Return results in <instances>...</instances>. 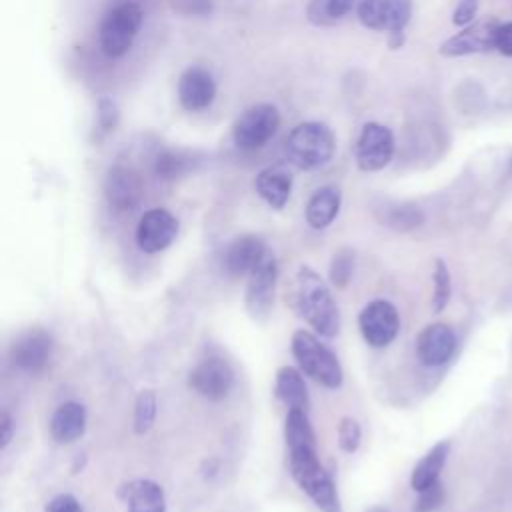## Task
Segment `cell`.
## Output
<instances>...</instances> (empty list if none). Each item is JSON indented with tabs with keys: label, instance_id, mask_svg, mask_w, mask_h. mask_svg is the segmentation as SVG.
I'll list each match as a JSON object with an SVG mask.
<instances>
[{
	"label": "cell",
	"instance_id": "cell-3",
	"mask_svg": "<svg viewBox=\"0 0 512 512\" xmlns=\"http://www.w3.org/2000/svg\"><path fill=\"white\" fill-rule=\"evenodd\" d=\"M336 150L332 130L322 122H302L286 138L284 152L290 164L300 170H314L330 162Z\"/></svg>",
	"mask_w": 512,
	"mask_h": 512
},
{
	"label": "cell",
	"instance_id": "cell-20",
	"mask_svg": "<svg viewBox=\"0 0 512 512\" xmlns=\"http://www.w3.org/2000/svg\"><path fill=\"white\" fill-rule=\"evenodd\" d=\"M86 430V408L80 402L60 404L50 418V434L60 444L78 440Z\"/></svg>",
	"mask_w": 512,
	"mask_h": 512
},
{
	"label": "cell",
	"instance_id": "cell-8",
	"mask_svg": "<svg viewBox=\"0 0 512 512\" xmlns=\"http://www.w3.org/2000/svg\"><path fill=\"white\" fill-rule=\"evenodd\" d=\"M392 156H394V136L390 128L378 122L364 124L354 148V158L358 168L364 172H378L390 164Z\"/></svg>",
	"mask_w": 512,
	"mask_h": 512
},
{
	"label": "cell",
	"instance_id": "cell-6",
	"mask_svg": "<svg viewBox=\"0 0 512 512\" xmlns=\"http://www.w3.org/2000/svg\"><path fill=\"white\" fill-rule=\"evenodd\" d=\"M280 114L272 104H254L246 108L232 126L234 144L242 150L262 148L278 130Z\"/></svg>",
	"mask_w": 512,
	"mask_h": 512
},
{
	"label": "cell",
	"instance_id": "cell-33",
	"mask_svg": "<svg viewBox=\"0 0 512 512\" xmlns=\"http://www.w3.org/2000/svg\"><path fill=\"white\" fill-rule=\"evenodd\" d=\"M44 512H84L82 510V504L72 496V494H58V496H54L48 504H46V508H44Z\"/></svg>",
	"mask_w": 512,
	"mask_h": 512
},
{
	"label": "cell",
	"instance_id": "cell-17",
	"mask_svg": "<svg viewBox=\"0 0 512 512\" xmlns=\"http://www.w3.org/2000/svg\"><path fill=\"white\" fill-rule=\"evenodd\" d=\"M266 244L262 238L244 234L234 238L224 250V270L230 276H250L266 258Z\"/></svg>",
	"mask_w": 512,
	"mask_h": 512
},
{
	"label": "cell",
	"instance_id": "cell-11",
	"mask_svg": "<svg viewBox=\"0 0 512 512\" xmlns=\"http://www.w3.org/2000/svg\"><path fill=\"white\" fill-rule=\"evenodd\" d=\"M178 234V220L164 208H152L144 212L136 226V244L146 254L166 250Z\"/></svg>",
	"mask_w": 512,
	"mask_h": 512
},
{
	"label": "cell",
	"instance_id": "cell-25",
	"mask_svg": "<svg viewBox=\"0 0 512 512\" xmlns=\"http://www.w3.org/2000/svg\"><path fill=\"white\" fill-rule=\"evenodd\" d=\"M358 0H310L306 16L314 26H332L340 22Z\"/></svg>",
	"mask_w": 512,
	"mask_h": 512
},
{
	"label": "cell",
	"instance_id": "cell-12",
	"mask_svg": "<svg viewBox=\"0 0 512 512\" xmlns=\"http://www.w3.org/2000/svg\"><path fill=\"white\" fill-rule=\"evenodd\" d=\"M276 280H278V264L272 256H266L264 262L248 276L246 284V310L254 320H264L274 304V292H276Z\"/></svg>",
	"mask_w": 512,
	"mask_h": 512
},
{
	"label": "cell",
	"instance_id": "cell-21",
	"mask_svg": "<svg viewBox=\"0 0 512 512\" xmlns=\"http://www.w3.org/2000/svg\"><path fill=\"white\" fill-rule=\"evenodd\" d=\"M274 394L288 410H306L310 408V396L302 372L292 366H282L276 372Z\"/></svg>",
	"mask_w": 512,
	"mask_h": 512
},
{
	"label": "cell",
	"instance_id": "cell-35",
	"mask_svg": "<svg viewBox=\"0 0 512 512\" xmlns=\"http://www.w3.org/2000/svg\"><path fill=\"white\" fill-rule=\"evenodd\" d=\"M496 50L512 58V22H504L496 30Z\"/></svg>",
	"mask_w": 512,
	"mask_h": 512
},
{
	"label": "cell",
	"instance_id": "cell-29",
	"mask_svg": "<svg viewBox=\"0 0 512 512\" xmlns=\"http://www.w3.org/2000/svg\"><path fill=\"white\" fill-rule=\"evenodd\" d=\"M354 272V252L348 248H342L338 254H334L330 262V282L336 288H344Z\"/></svg>",
	"mask_w": 512,
	"mask_h": 512
},
{
	"label": "cell",
	"instance_id": "cell-16",
	"mask_svg": "<svg viewBox=\"0 0 512 512\" xmlns=\"http://www.w3.org/2000/svg\"><path fill=\"white\" fill-rule=\"evenodd\" d=\"M216 98L214 76L202 66H190L180 74L178 100L184 110L200 112L206 110Z\"/></svg>",
	"mask_w": 512,
	"mask_h": 512
},
{
	"label": "cell",
	"instance_id": "cell-1",
	"mask_svg": "<svg viewBox=\"0 0 512 512\" xmlns=\"http://www.w3.org/2000/svg\"><path fill=\"white\" fill-rule=\"evenodd\" d=\"M290 302L320 336L332 338L340 330V312L328 284L316 270L302 264L296 270Z\"/></svg>",
	"mask_w": 512,
	"mask_h": 512
},
{
	"label": "cell",
	"instance_id": "cell-26",
	"mask_svg": "<svg viewBox=\"0 0 512 512\" xmlns=\"http://www.w3.org/2000/svg\"><path fill=\"white\" fill-rule=\"evenodd\" d=\"M156 418V394L152 390H140L134 402V432L146 434Z\"/></svg>",
	"mask_w": 512,
	"mask_h": 512
},
{
	"label": "cell",
	"instance_id": "cell-4",
	"mask_svg": "<svg viewBox=\"0 0 512 512\" xmlns=\"http://www.w3.org/2000/svg\"><path fill=\"white\" fill-rule=\"evenodd\" d=\"M292 354L300 370L326 388H340L344 380L336 354L324 346L312 332L296 330L292 334Z\"/></svg>",
	"mask_w": 512,
	"mask_h": 512
},
{
	"label": "cell",
	"instance_id": "cell-7",
	"mask_svg": "<svg viewBox=\"0 0 512 512\" xmlns=\"http://www.w3.org/2000/svg\"><path fill=\"white\" fill-rule=\"evenodd\" d=\"M358 328L362 338L372 348H386L398 336L400 316L392 302L372 300L358 314Z\"/></svg>",
	"mask_w": 512,
	"mask_h": 512
},
{
	"label": "cell",
	"instance_id": "cell-23",
	"mask_svg": "<svg viewBox=\"0 0 512 512\" xmlns=\"http://www.w3.org/2000/svg\"><path fill=\"white\" fill-rule=\"evenodd\" d=\"M450 454V442L448 440H440L436 442L414 466L412 474H410V486L420 492L424 488H428L430 484L440 480V472L448 460Z\"/></svg>",
	"mask_w": 512,
	"mask_h": 512
},
{
	"label": "cell",
	"instance_id": "cell-31",
	"mask_svg": "<svg viewBox=\"0 0 512 512\" xmlns=\"http://www.w3.org/2000/svg\"><path fill=\"white\" fill-rule=\"evenodd\" d=\"M422 212L414 206H398L388 214V224L396 230H412L420 226Z\"/></svg>",
	"mask_w": 512,
	"mask_h": 512
},
{
	"label": "cell",
	"instance_id": "cell-13",
	"mask_svg": "<svg viewBox=\"0 0 512 512\" xmlns=\"http://www.w3.org/2000/svg\"><path fill=\"white\" fill-rule=\"evenodd\" d=\"M52 350H54L52 336L42 328H30L28 332L20 334L14 340L10 348V358L16 368L36 374L48 366L52 358Z\"/></svg>",
	"mask_w": 512,
	"mask_h": 512
},
{
	"label": "cell",
	"instance_id": "cell-14",
	"mask_svg": "<svg viewBox=\"0 0 512 512\" xmlns=\"http://www.w3.org/2000/svg\"><path fill=\"white\" fill-rule=\"evenodd\" d=\"M500 22L496 18H484L470 26H466L462 32L454 34L440 46L442 56H466V54H478V52H490L496 50V30Z\"/></svg>",
	"mask_w": 512,
	"mask_h": 512
},
{
	"label": "cell",
	"instance_id": "cell-24",
	"mask_svg": "<svg viewBox=\"0 0 512 512\" xmlns=\"http://www.w3.org/2000/svg\"><path fill=\"white\" fill-rule=\"evenodd\" d=\"M128 512H166V496L154 480H134L126 488Z\"/></svg>",
	"mask_w": 512,
	"mask_h": 512
},
{
	"label": "cell",
	"instance_id": "cell-28",
	"mask_svg": "<svg viewBox=\"0 0 512 512\" xmlns=\"http://www.w3.org/2000/svg\"><path fill=\"white\" fill-rule=\"evenodd\" d=\"M188 168H190V158L186 154L174 152V150H166V152L158 154L156 164H154L158 178H164V180H174V178L182 176Z\"/></svg>",
	"mask_w": 512,
	"mask_h": 512
},
{
	"label": "cell",
	"instance_id": "cell-37",
	"mask_svg": "<svg viewBox=\"0 0 512 512\" xmlns=\"http://www.w3.org/2000/svg\"><path fill=\"white\" fill-rule=\"evenodd\" d=\"M12 430H14V426H12V416H10L6 410H2V414H0V448H2V450L10 444V440H12Z\"/></svg>",
	"mask_w": 512,
	"mask_h": 512
},
{
	"label": "cell",
	"instance_id": "cell-19",
	"mask_svg": "<svg viewBox=\"0 0 512 512\" xmlns=\"http://www.w3.org/2000/svg\"><path fill=\"white\" fill-rule=\"evenodd\" d=\"M256 192L258 196L274 210H280L290 200L292 192V174L282 164L268 166L256 176Z\"/></svg>",
	"mask_w": 512,
	"mask_h": 512
},
{
	"label": "cell",
	"instance_id": "cell-38",
	"mask_svg": "<svg viewBox=\"0 0 512 512\" xmlns=\"http://www.w3.org/2000/svg\"><path fill=\"white\" fill-rule=\"evenodd\" d=\"M366 512H388V510L382 508V506H372V508H368Z\"/></svg>",
	"mask_w": 512,
	"mask_h": 512
},
{
	"label": "cell",
	"instance_id": "cell-32",
	"mask_svg": "<svg viewBox=\"0 0 512 512\" xmlns=\"http://www.w3.org/2000/svg\"><path fill=\"white\" fill-rule=\"evenodd\" d=\"M444 502V486L442 482H434L428 488L418 492V500L414 506V512H434Z\"/></svg>",
	"mask_w": 512,
	"mask_h": 512
},
{
	"label": "cell",
	"instance_id": "cell-36",
	"mask_svg": "<svg viewBox=\"0 0 512 512\" xmlns=\"http://www.w3.org/2000/svg\"><path fill=\"white\" fill-rule=\"evenodd\" d=\"M98 118H100V124H102V128H104V130L114 128V124H116V120H118V112H116L114 102H110V100H102V102H100Z\"/></svg>",
	"mask_w": 512,
	"mask_h": 512
},
{
	"label": "cell",
	"instance_id": "cell-15",
	"mask_svg": "<svg viewBox=\"0 0 512 512\" xmlns=\"http://www.w3.org/2000/svg\"><path fill=\"white\" fill-rule=\"evenodd\" d=\"M456 352V334L448 324H428L416 338V356L428 368L444 366Z\"/></svg>",
	"mask_w": 512,
	"mask_h": 512
},
{
	"label": "cell",
	"instance_id": "cell-18",
	"mask_svg": "<svg viewBox=\"0 0 512 512\" xmlns=\"http://www.w3.org/2000/svg\"><path fill=\"white\" fill-rule=\"evenodd\" d=\"M104 196L112 208L132 210L142 198V180L132 168L112 166L104 178Z\"/></svg>",
	"mask_w": 512,
	"mask_h": 512
},
{
	"label": "cell",
	"instance_id": "cell-27",
	"mask_svg": "<svg viewBox=\"0 0 512 512\" xmlns=\"http://www.w3.org/2000/svg\"><path fill=\"white\" fill-rule=\"evenodd\" d=\"M432 282H434V290H432V310L434 312H442L448 302H450V294H452V280H450V272L448 266L444 264V260H436L434 264V274H432Z\"/></svg>",
	"mask_w": 512,
	"mask_h": 512
},
{
	"label": "cell",
	"instance_id": "cell-10",
	"mask_svg": "<svg viewBox=\"0 0 512 512\" xmlns=\"http://www.w3.org/2000/svg\"><path fill=\"white\" fill-rule=\"evenodd\" d=\"M188 384L206 400H222L234 386V372L224 358L208 356L190 370Z\"/></svg>",
	"mask_w": 512,
	"mask_h": 512
},
{
	"label": "cell",
	"instance_id": "cell-5",
	"mask_svg": "<svg viewBox=\"0 0 512 512\" xmlns=\"http://www.w3.org/2000/svg\"><path fill=\"white\" fill-rule=\"evenodd\" d=\"M140 26H142V8L136 2L124 0L112 6L104 14L98 30L102 52L110 58L124 56L132 48Z\"/></svg>",
	"mask_w": 512,
	"mask_h": 512
},
{
	"label": "cell",
	"instance_id": "cell-2",
	"mask_svg": "<svg viewBox=\"0 0 512 512\" xmlns=\"http://www.w3.org/2000/svg\"><path fill=\"white\" fill-rule=\"evenodd\" d=\"M288 468L292 480L320 512H342L336 484L318 460L316 442L288 446Z\"/></svg>",
	"mask_w": 512,
	"mask_h": 512
},
{
	"label": "cell",
	"instance_id": "cell-22",
	"mask_svg": "<svg viewBox=\"0 0 512 512\" xmlns=\"http://www.w3.org/2000/svg\"><path fill=\"white\" fill-rule=\"evenodd\" d=\"M340 202H342V194L336 186L318 188L306 204V212H304L306 222L314 230H322L330 226L340 212Z\"/></svg>",
	"mask_w": 512,
	"mask_h": 512
},
{
	"label": "cell",
	"instance_id": "cell-34",
	"mask_svg": "<svg viewBox=\"0 0 512 512\" xmlns=\"http://www.w3.org/2000/svg\"><path fill=\"white\" fill-rule=\"evenodd\" d=\"M476 12H478V0H460L454 10L452 22L456 26H468L474 20Z\"/></svg>",
	"mask_w": 512,
	"mask_h": 512
},
{
	"label": "cell",
	"instance_id": "cell-30",
	"mask_svg": "<svg viewBox=\"0 0 512 512\" xmlns=\"http://www.w3.org/2000/svg\"><path fill=\"white\" fill-rule=\"evenodd\" d=\"M360 438H362V430H360V424L356 418L352 416H344L338 424V446L352 454L358 450L360 446Z\"/></svg>",
	"mask_w": 512,
	"mask_h": 512
},
{
	"label": "cell",
	"instance_id": "cell-9",
	"mask_svg": "<svg viewBox=\"0 0 512 512\" xmlns=\"http://www.w3.org/2000/svg\"><path fill=\"white\" fill-rule=\"evenodd\" d=\"M412 14V0H358L356 16L362 26L400 34Z\"/></svg>",
	"mask_w": 512,
	"mask_h": 512
}]
</instances>
